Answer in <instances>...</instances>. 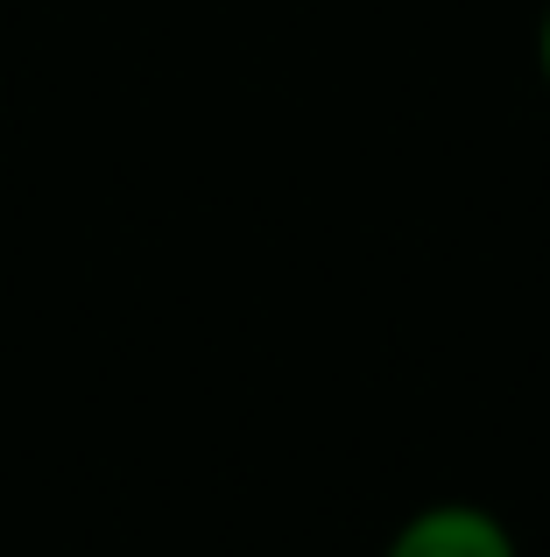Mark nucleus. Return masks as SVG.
Masks as SVG:
<instances>
[{"label": "nucleus", "instance_id": "1", "mask_svg": "<svg viewBox=\"0 0 550 557\" xmlns=\"http://www.w3.org/2000/svg\"><path fill=\"white\" fill-rule=\"evenodd\" d=\"M382 557H523L515 530L480 502H424Z\"/></svg>", "mask_w": 550, "mask_h": 557}, {"label": "nucleus", "instance_id": "2", "mask_svg": "<svg viewBox=\"0 0 550 557\" xmlns=\"http://www.w3.org/2000/svg\"><path fill=\"white\" fill-rule=\"evenodd\" d=\"M537 71H543V85H550V8H543V22H537Z\"/></svg>", "mask_w": 550, "mask_h": 557}]
</instances>
